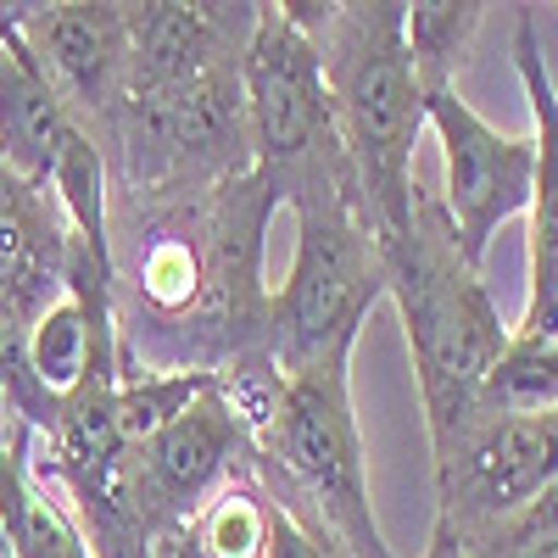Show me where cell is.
<instances>
[{
    "instance_id": "18",
    "label": "cell",
    "mask_w": 558,
    "mask_h": 558,
    "mask_svg": "<svg viewBox=\"0 0 558 558\" xmlns=\"http://www.w3.org/2000/svg\"><path fill=\"white\" fill-rule=\"evenodd\" d=\"M542 425H547V441H553V475H547V486H542L536 508L525 514V525H531V531H553V525H558V408H553V413H542Z\"/></svg>"
},
{
    "instance_id": "15",
    "label": "cell",
    "mask_w": 558,
    "mask_h": 558,
    "mask_svg": "<svg viewBox=\"0 0 558 558\" xmlns=\"http://www.w3.org/2000/svg\"><path fill=\"white\" fill-rule=\"evenodd\" d=\"M486 7L475 0H425V7H408V23H402V39H408V57H413V73H418V89H447L452 84V62L458 51L470 45V34L481 28Z\"/></svg>"
},
{
    "instance_id": "10",
    "label": "cell",
    "mask_w": 558,
    "mask_h": 558,
    "mask_svg": "<svg viewBox=\"0 0 558 558\" xmlns=\"http://www.w3.org/2000/svg\"><path fill=\"white\" fill-rule=\"evenodd\" d=\"M514 62L536 118V184H531V296L514 336L558 341V89L536 51V17L520 12L514 23Z\"/></svg>"
},
{
    "instance_id": "16",
    "label": "cell",
    "mask_w": 558,
    "mask_h": 558,
    "mask_svg": "<svg viewBox=\"0 0 558 558\" xmlns=\"http://www.w3.org/2000/svg\"><path fill=\"white\" fill-rule=\"evenodd\" d=\"M0 397L12 402V413L34 436H51L57 430V413L62 402L39 386L34 363H28V313L0 291Z\"/></svg>"
},
{
    "instance_id": "4",
    "label": "cell",
    "mask_w": 558,
    "mask_h": 558,
    "mask_svg": "<svg viewBox=\"0 0 558 558\" xmlns=\"http://www.w3.org/2000/svg\"><path fill=\"white\" fill-rule=\"evenodd\" d=\"M286 202L296 207V257L268 302V341L274 375H307L352 357L363 313L386 291V263L352 213L347 162H324Z\"/></svg>"
},
{
    "instance_id": "13",
    "label": "cell",
    "mask_w": 558,
    "mask_h": 558,
    "mask_svg": "<svg viewBox=\"0 0 558 558\" xmlns=\"http://www.w3.org/2000/svg\"><path fill=\"white\" fill-rule=\"evenodd\" d=\"M558 408V341L508 336L492 380L481 391V418H542Z\"/></svg>"
},
{
    "instance_id": "7",
    "label": "cell",
    "mask_w": 558,
    "mask_h": 558,
    "mask_svg": "<svg viewBox=\"0 0 558 558\" xmlns=\"http://www.w3.org/2000/svg\"><path fill=\"white\" fill-rule=\"evenodd\" d=\"M241 447H246V425L218 380L168 430H157L146 447L129 452V486H134L140 520H146L151 542H173L179 531L196 525L202 508L235 481L229 470H235Z\"/></svg>"
},
{
    "instance_id": "3",
    "label": "cell",
    "mask_w": 558,
    "mask_h": 558,
    "mask_svg": "<svg viewBox=\"0 0 558 558\" xmlns=\"http://www.w3.org/2000/svg\"><path fill=\"white\" fill-rule=\"evenodd\" d=\"M223 391L235 402L246 436L263 447L268 463H279L286 486L302 497L296 508H286L291 520L336 536L347 558H397L375 520V502H368L347 363H324L307 375H274V386L223 380Z\"/></svg>"
},
{
    "instance_id": "14",
    "label": "cell",
    "mask_w": 558,
    "mask_h": 558,
    "mask_svg": "<svg viewBox=\"0 0 558 558\" xmlns=\"http://www.w3.org/2000/svg\"><path fill=\"white\" fill-rule=\"evenodd\" d=\"M202 558H268L274 536V502L252 481H229L191 525Z\"/></svg>"
},
{
    "instance_id": "19",
    "label": "cell",
    "mask_w": 558,
    "mask_h": 558,
    "mask_svg": "<svg viewBox=\"0 0 558 558\" xmlns=\"http://www.w3.org/2000/svg\"><path fill=\"white\" fill-rule=\"evenodd\" d=\"M0 558H17V547H12V536H7V525H0Z\"/></svg>"
},
{
    "instance_id": "8",
    "label": "cell",
    "mask_w": 558,
    "mask_h": 558,
    "mask_svg": "<svg viewBox=\"0 0 558 558\" xmlns=\"http://www.w3.org/2000/svg\"><path fill=\"white\" fill-rule=\"evenodd\" d=\"M12 28L84 129L96 118L118 123L129 101V7H96V0L17 7Z\"/></svg>"
},
{
    "instance_id": "9",
    "label": "cell",
    "mask_w": 558,
    "mask_h": 558,
    "mask_svg": "<svg viewBox=\"0 0 558 558\" xmlns=\"http://www.w3.org/2000/svg\"><path fill=\"white\" fill-rule=\"evenodd\" d=\"M547 475L553 441L542 418H475L447 452H436L441 531L463 536L508 514H531Z\"/></svg>"
},
{
    "instance_id": "11",
    "label": "cell",
    "mask_w": 558,
    "mask_h": 558,
    "mask_svg": "<svg viewBox=\"0 0 558 558\" xmlns=\"http://www.w3.org/2000/svg\"><path fill=\"white\" fill-rule=\"evenodd\" d=\"M68 257L73 229L57 196L0 157V291L28 313V324L68 291Z\"/></svg>"
},
{
    "instance_id": "12",
    "label": "cell",
    "mask_w": 558,
    "mask_h": 558,
    "mask_svg": "<svg viewBox=\"0 0 558 558\" xmlns=\"http://www.w3.org/2000/svg\"><path fill=\"white\" fill-rule=\"evenodd\" d=\"M223 375L218 368H162V375H140V368H123L112 386V413H118V436L123 447H146L157 430H168L173 418L191 408L202 391H213Z\"/></svg>"
},
{
    "instance_id": "20",
    "label": "cell",
    "mask_w": 558,
    "mask_h": 558,
    "mask_svg": "<svg viewBox=\"0 0 558 558\" xmlns=\"http://www.w3.org/2000/svg\"><path fill=\"white\" fill-rule=\"evenodd\" d=\"M7 12H12V7H0V23H7Z\"/></svg>"
},
{
    "instance_id": "1",
    "label": "cell",
    "mask_w": 558,
    "mask_h": 558,
    "mask_svg": "<svg viewBox=\"0 0 558 558\" xmlns=\"http://www.w3.org/2000/svg\"><path fill=\"white\" fill-rule=\"evenodd\" d=\"M318 45L336 146L352 173V213L368 241H397L413 218V140L425 129V89L408 57V7H286Z\"/></svg>"
},
{
    "instance_id": "2",
    "label": "cell",
    "mask_w": 558,
    "mask_h": 558,
    "mask_svg": "<svg viewBox=\"0 0 558 558\" xmlns=\"http://www.w3.org/2000/svg\"><path fill=\"white\" fill-rule=\"evenodd\" d=\"M380 263L386 291L397 296L408 324V352L430 413V447L447 452L481 418V391L514 330H502L481 268L463 263L452 218L436 196L413 191V218L397 241L380 246Z\"/></svg>"
},
{
    "instance_id": "5",
    "label": "cell",
    "mask_w": 558,
    "mask_h": 558,
    "mask_svg": "<svg viewBox=\"0 0 558 558\" xmlns=\"http://www.w3.org/2000/svg\"><path fill=\"white\" fill-rule=\"evenodd\" d=\"M241 101H246V146L274 202L291 196L324 162H347L336 146L318 45L286 7L252 12V39L241 51Z\"/></svg>"
},
{
    "instance_id": "6",
    "label": "cell",
    "mask_w": 558,
    "mask_h": 558,
    "mask_svg": "<svg viewBox=\"0 0 558 558\" xmlns=\"http://www.w3.org/2000/svg\"><path fill=\"white\" fill-rule=\"evenodd\" d=\"M425 123L441 140V168H447V218L458 252L470 268L486 263L492 235L531 213V184H536V140L531 134H502L492 129L458 89H430L425 96Z\"/></svg>"
},
{
    "instance_id": "17",
    "label": "cell",
    "mask_w": 558,
    "mask_h": 558,
    "mask_svg": "<svg viewBox=\"0 0 558 558\" xmlns=\"http://www.w3.org/2000/svg\"><path fill=\"white\" fill-rule=\"evenodd\" d=\"M140 302H146L151 313H184L202 286H207V268H202V246L196 235L184 241V235H157L151 252L140 257Z\"/></svg>"
}]
</instances>
